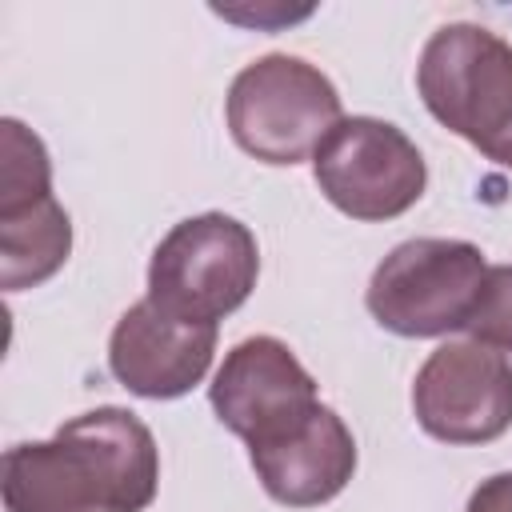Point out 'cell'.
Wrapping results in <instances>:
<instances>
[{
  "label": "cell",
  "instance_id": "obj_12",
  "mask_svg": "<svg viewBox=\"0 0 512 512\" xmlns=\"http://www.w3.org/2000/svg\"><path fill=\"white\" fill-rule=\"evenodd\" d=\"M72 252V220L56 196L0 212V280L8 292L36 288L64 268Z\"/></svg>",
  "mask_w": 512,
  "mask_h": 512
},
{
  "label": "cell",
  "instance_id": "obj_5",
  "mask_svg": "<svg viewBox=\"0 0 512 512\" xmlns=\"http://www.w3.org/2000/svg\"><path fill=\"white\" fill-rule=\"evenodd\" d=\"M312 176L332 208L368 224L404 216L428 184L420 148L376 116H344L320 140Z\"/></svg>",
  "mask_w": 512,
  "mask_h": 512
},
{
  "label": "cell",
  "instance_id": "obj_8",
  "mask_svg": "<svg viewBox=\"0 0 512 512\" xmlns=\"http://www.w3.org/2000/svg\"><path fill=\"white\" fill-rule=\"evenodd\" d=\"M216 356V324H188L160 312L148 296L132 304L108 340L112 376L144 400H176L192 392Z\"/></svg>",
  "mask_w": 512,
  "mask_h": 512
},
{
  "label": "cell",
  "instance_id": "obj_14",
  "mask_svg": "<svg viewBox=\"0 0 512 512\" xmlns=\"http://www.w3.org/2000/svg\"><path fill=\"white\" fill-rule=\"evenodd\" d=\"M464 332L476 344H488L504 356L512 352V264H492L484 272V284Z\"/></svg>",
  "mask_w": 512,
  "mask_h": 512
},
{
  "label": "cell",
  "instance_id": "obj_3",
  "mask_svg": "<svg viewBox=\"0 0 512 512\" xmlns=\"http://www.w3.org/2000/svg\"><path fill=\"white\" fill-rule=\"evenodd\" d=\"M260 276V248L248 224L224 212H200L156 244L148 264V300L188 324H216L236 312Z\"/></svg>",
  "mask_w": 512,
  "mask_h": 512
},
{
  "label": "cell",
  "instance_id": "obj_7",
  "mask_svg": "<svg viewBox=\"0 0 512 512\" xmlns=\"http://www.w3.org/2000/svg\"><path fill=\"white\" fill-rule=\"evenodd\" d=\"M208 400H212L216 420L228 432H236L248 448L292 432L320 408L312 372L276 336L240 340L224 356L208 388Z\"/></svg>",
  "mask_w": 512,
  "mask_h": 512
},
{
  "label": "cell",
  "instance_id": "obj_6",
  "mask_svg": "<svg viewBox=\"0 0 512 512\" xmlns=\"http://www.w3.org/2000/svg\"><path fill=\"white\" fill-rule=\"evenodd\" d=\"M416 424L444 444H492L512 428V364L504 352L452 340L440 344L412 384Z\"/></svg>",
  "mask_w": 512,
  "mask_h": 512
},
{
  "label": "cell",
  "instance_id": "obj_10",
  "mask_svg": "<svg viewBox=\"0 0 512 512\" xmlns=\"http://www.w3.org/2000/svg\"><path fill=\"white\" fill-rule=\"evenodd\" d=\"M8 512H108L104 484L76 436L56 428L52 440L16 444L4 452Z\"/></svg>",
  "mask_w": 512,
  "mask_h": 512
},
{
  "label": "cell",
  "instance_id": "obj_2",
  "mask_svg": "<svg viewBox=\"0 0 512 512\" xmlns=\"http://www.w3.org/2000/svg\"><path fill=\"white\" fill-rule=\"evenodd\" d=\"M344 120L336 84L300 56H260L228 88L232 140L264 164L312 160L320 140Z\"/></svg>",
  "mask_w": 512,
  "mask_h": 512
},
{
  "label": "cell",
  "instance_id": "obj_1",
  "mask_svg": "<svg viewBox=\"0 0 512 512\" xmlns=\"http://www.w3.org/2000/svg\"><path fill=\"white\" fill-rule=\"evenodd\" d=\"M416 88L448 132L512 168V44L480 24H444L420 52Z\"/></svg>",
  "mask_w": 512,
  "mask_h": 512
},
{
  "label": "cell",
  "instance_id": "obj_11",
  "mask_svg": "<svg viewBox=\"0 0 512 512\" xmlns=\"http://www.w3.org/2000/svg\"><path fill=\"white\" fill-rule=\"evenodd\" d=\"M92 456L108 496V512H144L156 500L160 452L148 424L124 408H96L60 424Z\"/></svg>",
  "mask_w": 512,
  "mask_h": 512
},
{
  "label": "cell",
  "instance_id": "obj_13",
  "mask_svg": "<svg viewBox=\"0 0 512 512\" xmlns=\"http://www.w3.org/2000/svg\"><path fill=\"white\" fill-rule=\"evenodd\" d=\"M52 196V164L36 132L20 120H4V160H0V212L24 208Z\"/></svg>",
  "mask_w": 512,
  "mask_h": 512
},
{
  "label": "cell",
  "instance_id": "obj_4",
  "mask_svg": "<svg viewBox=\"0 0 512 512\" xmlns=\"http://www.w3.org/2000/svg\"><path fill=\"white\" fill-rule=\"evenodd\" d=\"M484 272L488 264L476 244L416 236L376 264L364 300L372 320L396 336H444L468 324Z\"/></svg>",
  "mask_w": 512,
  "mask_h": 512
},
{
  "label": "cell",
  "instance_id": "obj_9",
  "mask_svg": "<svg viewBox=\"0 0 512 512\" xmlns=\"http://www.w3.org/2000/svg\"><path fill=\"white\" fill-rule=\"evenodd\" d=\"M256 480L284 508H320L344 492L356 472V440L348 424L320 404L292 432L248 448Z\"/></svg>",
  "mask_w": 512,
  "mask_h": 512
},
{
  "label": "cell",
  "instance_id": "obj_15",
  "mask_svg": "<svg viewBox=\"0 0 512 512\" xmlns=\"http://www.w3.org/2000/svg\"><path fill=\"white\" fill-rule=\"evenodd\" d=\"M464 512H512V472H496L480 480Z\"/></svg>",
  "mask_w": 512,
  "mask_h": 512
}]
</instances>
